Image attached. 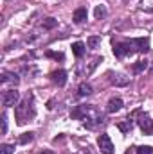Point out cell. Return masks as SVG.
<instances>
[{
	"mask_svg": "<svg viewBox=\"0 0 153 154\" xmlns=\"http://www.w3.org/2000/svg\"><path fill=\"white\" fill-rule=\"evenodd\" d=\"M72 116L83 120V125L90 127V129L103 122V115L94 106H77L76 109H72Z\"/></svg>",
	"mask_w": 153,
	"mask_h": 154,
	"instance_id": "obj_1",
	"label": "cell"
},
{
	"mask_svg": "<svg viewBox=\"0 0 153 154\" xmlns=\"http://www.w3.org/2000/svg\"><path fill=\"white\" fill-rule=\"evenodd\" d=\"M34 115H36V109H34V100L31 95L25 97L22 102H18V106H15V118L18 125L27 124L31 118H34Z\"/></svg>",
	"mask_w": 153,
	"mask_h": 154,
	"instance_id": "obj_2",
	"label": "cell"
},
{
	"mask_svg": "<svg viewBox=\"0 0 153 154\" xmlns=\"http://www.w3.org/2000/svg\"><path fill=\"white\" fill-rule=\"evenodd\" d=\"M135 52V47L132 45V41H121V43H115L114 45V54L115 57L122 59L126 56H132Z\"/></svg>",
	"mask_w": 153,
	"mask_h": 154,
	"instance_id": "obj_3",
	"label": "cell"
},
{
	"mask_svg": "<svg viewBox=\"0 0 153 154\" xmlns=\"http://www.w3.org/2000/svg\"><path fill=\"white\" fill-rule=\"evenodd\" d=\"M20 102V91H16L15 88L13 90H5L2 93V106L4 108H13V106H18Z\"/></svg>",
	"mask_w": 153,
	"mask_h": 154,
	"instance_id": "obj_4",
	"label": "cell"
},
{
	"mask_svg": "<svg viewBox=\"0 0 153 154\" xmlns=\"http://www.w3.org/2000/svg\"><path fill=\"white\" fill-rule=\"evenodd\" d=\"M97 145H99V151L103 154H114V143H112V140H110V136L108 134H99V138H97Z\"/></svg>",
	"mask_w": 153,
	"mask_h": 154,
	"instance_id": "obj_5",
	"label": "cell"
},
{
	"mask_svg": "<svg viewBox=\"0 0 153 154\" xmlns=\"http://www.w3.org/2000/svg\"><path fill=\"white\" fill-rule=\"evenodd\" d=\"M108 81L114 86H126L130 82V77H126L124 74H121V72H110L108 74Z\"/></svg>",
	"mask_w": 153,
	"mask_h": 154,
	"instance_id": "obj_6",
	"label": "cell"
},
{
	"mask_svg": "<svg viewBox=\"0 0 153 154\" xmlns=\"http://www.w3.org/2000/svg\"><path fill=\"white\" fill-rule=\"evenodd\" d=\"M137 122H139V127L144 134H153V120L148 115H141Z\"/></svg>",
	"mask_w": 153,
	"mask_h": 154,
	"instance_id": "obj_7",
	"label": "cell"
},
{
	"mask_svg": "<svg viewBox=\"0 0 153 154\" xmlns=\"http://www.w3.org/2000/svg\"><path fill=\"white\" fill-rule=\"evenodd\" d=\"M50 81L56 84V86H65L67 84V72L65 70H54L50 74Z\"/></svg>",
	"mask_w": 153,
	"mask_h": 154,
	"instance_id": "obj_8",
	"label": "cell"
},
{
	"mask_svg": "<svg viewBox=\"0 0 153 154\" xmlns=\"http://www.w3.org/2000/svg\"><path fill=\"white\" fill-rule=\"evenodd\" d=\"M132 45L139 52H148L150 50V38H135L132 39Z\"/></svg>",
	"mask_w": 153,
	"mask_h": 154,
	"instance_id": "obj_9",
	"label": "cell"
},
{
	"mask_svg": "<svg viewBox=\"0 0 153 154\" xmlns=\"http://www.w3.org/2000/svg\"><path fill=\"white\" fill-rule=\"evenodd\" d=\"M121 108H122V99H119V97L110 99L108 104H106V111H108V113H117Z\"/></svg>",
	"mask_w": 153,
	"mask_h": 154,
	"instance_id": "obj_10",
	"label": "cell"
},
{
	"mask_svg": "<svg viewBox=\"0 0 153 154\" xmlns=\"http://www.w3.org/2000/svg\"><path fill=\"white\" fill-rule=\"evenodd\" d=\"M86 18H88V11H86V7H77L76 11H74V14H72V20H74L76 23H83Z\"/></svg>",
	"mask_w": 153,
	"mask_h": 154,
	"instance_id": "obj_11",
	"label": "cell"
},
{
	"mask_svg": "<svg viewBox=\"0 0 153 154\" xmlns=\"http://www.w3.org/2000/svg\"><path fill=\"white\" fill-rule=\"evenodd\" d=\"M0 81H2V84H13V86H16L20 82V79H18L16 74H9V72H4Z\"/></svg>",
	"mask_w": 153,
	"mask_h": 154,
	"instance_id": "obj_12",
	"label": "cell"
},
{
	"mask_svg": "<svg viewBox=\"0 0 153 154\" xmlns=\"http://www.w3.org/2000/svg\"><path fill=\"white\" fill-rule=\"evenodd\" d=\"M94 93V88L88 84V82H81L79 86H77V95L79 97H88V95H92Z\"/></svg>",
	"mask_w": 153,
	"mask_h": 154,
	"instance_id": "obj_13",
	"label": "cell"
},
{
	"mask_svg": "<svg viewBox=\"0 0 153 154\" xmlns=\"http://www.w3.org/2000/svg\"><path fill=\"white\" fill-rule=\"evenodd\" d=\"M85 43L83 41H76V43H72V52H74V56L76 57H83L85 56Z\"/></svg>",
	"mask_w": 153,
	"mask_h": 154,
	"instance_id": "obj_14",
	"label": "cell"
},
{
	"mask_svg": "<svg viewBox=\"0 0 153 154\" xmlns=\"http://www.w3.org/2000/svg\"><path fill=\"white\" fill-rule=\"evenodd\" d=\"M106 14H108V11H106V5H103V4L96 5V9H94V16H96L97 20H103Z\"/></svg>",
	"mask_w": 153,
	"mask_h": 154,
	"instance_id": "obj_15",
	"label": "cell"
},
{
	"mask_svg": "<svg viewBox=\"0 0 153 154\" xmlns=\"http://www.w3.org/2000/svg\"><path fill=\"white\" fill-rule=\"evenodd\" d=\"M148 66H150V63H148L146 59H141V61H137V63L133 65V72H135V74H141V72H144Z\"/></svg>",
	"mask_w": 153,
	"mask_h": 154,
	"instance_id": "obj_16",
	"label": "cell"
},
{
	"mask_svg": "<svg viewBox=\"0 0 153 154\" xmlns=\"http://www.w3.org/2000/svg\"><path fill=\"white\" fill-rule=\"evenodd\" d=\"M56 25H58V20L52 18V16H49V18H45V20L41 22V27H43V29H54Z\"/></svg>",
	"mask_w": 153,
	"mask_h": 154,
	"instance_id": "obj_17",
	"label": "cell"
},
{
	"mask_svg": "<svg viewBox=\"0 0 153 154\" xmlns=\"http://www.w3.org/2000/svg\"><path fill=\"white\" fill-rule=\"evenodd\" d=\"M86 45H88V48H97L101 45V36H90L86 39Z\"/></svg>",
	"mask_w": 153,
	"mask_h": 154,
	"instance_id": "obj_18",
	"label": "cell"
},
{
	"mask_svg": "<svg viewBox=\"0 0 153 154\" xmlns=\"http://www.w3.org/2000/svg\"><path fill=\"white\" fill-rule=\"evenodd\" d=\"M122 133H128V131H132V127H133V124H132V120L128 118V120H124V122H121L119 125H117Z\"/></svg>",
	"mask_w": 153,
	"mask_h": 154,
	"instance_id": "obj_19",
	"label": "cell"
},
{
	"mask_svg": "<svg viewBox=\"0 0 153 154\" xmlns=\"http://www.w3.org/2000/svg\"><path fill=\"white\" fill-rule=\"evenodd\" d=\"M34 140V134L33 133H24L22 136H20V143H29V142H33Z\"/></svg>",
	"mask_w": 153,
	"mask_h": 154,
	"instance_id": "obj_20",
	"label": "cell"
},
{
	"mask_svg": "<svg viewBox=\"0 0 153 154\" xmlns=\"http://www.w3.org/2000/svg\"><path fill=\"white\" fill-rule=\"evenodd\" d=\"M13 152H15V147L9 145V143H4V145L0 147V154H13Z\"/></svg>",
	"mask_w": 153,
	"mask_h": 154,
	"instance_id": "obj_21",
	"label": "cell"
},
{
	"mask_svg": "<svg viewBox=\"0 0 153 154\" xmlns=\"http://www.w3.org/2000/svg\"><path fill=\"white\" fill-rule=\"evenodd\" d=\"M153 149L150 145H141V147H137V154H151Z\"/></svg>",
	"mask_w": 153,
	"mask_h": 154,
	"instance_id": "obj_22",
	"label": "cell"
},
{
	"mask_svg": "<svg viewBox=\"0 0 153 154\" xmlns=\"http://www.w3.org/2000/svg\"><path fill=\"white\" fill-rule=\"evenodd\" d=\"M141 7L146 11H153V0H141Z\"/></svg>",
	"mask_w": 153,
	"mask_h": 154,
	"instance_id": "obj_23",
	"label": "cell"
},
{
	"mask_svg": "<svg viewBox=\"0 0 153 154\" xmlns=\"http://www.w3.org/2000/svg\"><path fill=\"white\" fill-rule=\"evenodd\" d=\"M47 57H52V59H60V61H63L65 56H63L61 52H50V50H49V52H47Z\"/></svg>",
	"mask_w": 153,
	"mask_h": 154,
	"instance_id": "obj_24",
	"label": "cell"
},
{
	"mask_svg": "<svg viewBox=\"0 0 153 154\" xmlns=\"http://www.w3.org/2000/svg\"><path fill=\"white\" fill-rule=\"evenodd\" d=\"M5 133H7V115L2 113V134H5Z\"/></svg>",
	"mask_w": 153,
	"mask_h": 154,
	"instance_id": "obj_25",
	"label": "cell"
},
{
	"mask_svg": "<svg viewBox=\"0 0 153 154\" xmlns=\"http://www.w3.org/2000/svg\"><path fill=\"white\" fill-rule=\"evenodd\" d=\"M38 154H54L52 151H49V149H43V151H40Z\"/></svg>",
	"mask_w": 153,
	"mask_h": 154,
	"instance_id": "obj_26",
	"label": "cell"
},
{
	"mask_svg": "<svg viewBox=\"0 0 153 154\" xmlns=\"http://www.w3.org/2000/svg\"><path fill=\"white\" fill-rule=\"evenodd\" d=\"M150 65H151V70H150V74H153V61L150 63Z\"/></svg>",
	"mask_w": 153,
	"mask_h": 154,
	"instance_id": "obj_27",
	"label": "cell"
},
{
	"mask_svg": "<svg viewBox=\"0 0 153 154\" xmlns=\"http://www.w3.org/2000/svg\"><path fill=\"white\" fill-rule=\"evenodd\" d=\"M151 154H153V152H151Z\"/></svg>",
	"mask_w": 153,
	"mask_h": 154,
	"instance_id": "obj_28",
	"label": "cell"
}]
</instances>
